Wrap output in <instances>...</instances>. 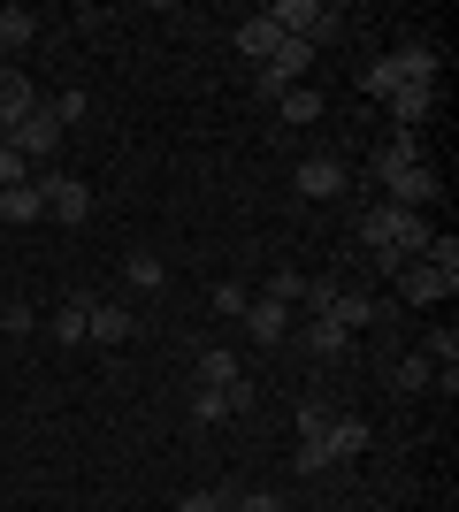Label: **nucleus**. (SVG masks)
<instances>
[{
  "mask_svg": "<svg viewBox=\"0 0 459 512\" xmlns=\"http://www.w3.org/2000/svg\"><path fill=\"white\" fill-rule=\"evenodd\" d=\"M245 329H253L261 344H284L291 329H299V321H291V306H276V299H253V306H245Z\"/></svg>",
  "mask_w": 459,
  "mask_h": 512,
  "instance_id": "obj_11",
  "label": "nucleus"
},
{
  "mask_svg": "<svg viewBox=\"0 0 459 512\" xmlns=\"http://www.w3.org/2000/svg\"><path fill=\"white\" fill-rule=\"evenodd\" d=\"M245 306H253V291H245L238 276H230V283H215V314H222V321H245Z\"/></svg>",
  "mask_w": 459,
  "mask_h": 512,
  "instance_id": "obj_28",
  "label": "nucleus"
},
{
  "mask_svg": "<svg viewBox=\"0 0 459 512\" xmlns=\"http://www.w3.org/2000/svg\"><path fill=\"white\" fill-rule=\"evenodd\" d=\"M368 444H375V428L360 421V413H329L322 436L291 451V467H299V474H322V467H345V459H360Z\"/></svg>",
  "mask_w": 459,
  "mask_h": 512,
  "instance_id": "obj_2",
  "label": "nucleus"
},
{
  "mask_svg": "<svg viewBox=\"0 0 459 512\" xmlns=\"http://www.w3.org/2000/svg\"><path fill=\"white\" fill-rule=\"evenodd\" d=\"M345 184H352V169H345V161H329V153L299 161V192H306V199H337Z\"/></svg>",
  "mask_w": 459,
  "mask_h": 512,
  "instance_id": "obj_9",
  "label": "nucleus"
},
{
  "mask_svg": "<svg viewBox=\"0 0 459 512\" xmlns=\"http://www.w3.org/2000/svg\"><path fill=\"white\" fill-rule=\"evenodd\" d=\"M85 329H92V299H69L62 314L46 321V337H62V344H77V337H85Z\"/></svg>",
  "mask_w": 459,
  "mask_h": 512,
  "instance_id": "obj_22",
  "label": "nucleus"
},
{
  "mask_svg": "<svg viewBox=\"0 0 459 512\" xmlns=\"http://www.w3.org/2000/svg\"><path fill=\"white\" fill-rule=\"evenodd\" d=\"M39 85H31V77H23V69H8V77H0V130H16V123H31V115H39Z\"/></svg>",
  "mask_w": 459,
  "mask_h": 512,
  "instance_id": "obj_6",
  "label": "nucleus"
},
{
  "mask_svg": "<svg viewBox=\"0 0 459 512\" xmlns=\"http://www.w3.org/2000/svg\"><path fill=\"white\" fill-rule=\"evenodd\" d=\"M192 421H199V428L230 421V398H222V390H192Z\"/></svg>",
  "mask_w": 459,
  "mask_h": 512,
  "instance_id": "obj_30",
  "label": "nucleus"
},
{
  "mask_svg": "<svg viewBox=\"0 0 459 512\" xmlns=\"http://www.w3.org/2000/svg\"><path fill=\"white\" fill-rule=\"evenodd\" d=\"M245 367H238V352L230 344H199V390H230Z\"/></svg>",
  "mask_w": 459,
  "mask_h": 512,
  "instance_id": "obj_13",
  "label": "nucleus"
},
{
  "mask_svg": "<svg viewBox=\"0 0 459 512\" xmlns=\"http://www.w3.org/2000/svg\"><path fill=\"white\" fill-rule=\"evenodd\" d=\"M299 344L314 352V360H345V352H352V329H337L329 314H306L299 321Z\"/></svg>",
  "mask_w": 459,
  "mask_h": 512,
  "instance_id": "obj_8",
  "label": "nucleus"
},
{
  "mask_svg": "<svg viewBox=\"0 0 459 512\" xmlns=\"http://www.w3.org/2000/svg\"><path fill=\"white\" fill-rule=\"evenodd\" d=\"M8 184H31V161H23L16 146H0V192H8Z\"/></svg>",
  "mask_w": 459,
  "mask_h": 512,
  "instance_id": "obj_32",
  "label": "nucleus"
},
{
  "mask_svg": "<svg viewBox=\"0 0 459 512\" xmlns=\"http://www.w3.org/2000/svg\"><path fill=\"white\" fill-rule=\"evenodd\" d=\"M230 512H284V497L276 490H245V497H230Z\"/></svg>",
  "mask_w": 459,
  "mask_h": 512,
  "instance_id": "obj_34",
  "label": "nucleus"
},
{
  "mask_svg": "<svg viewBox=\"0 0 459 512\" xmlns=\"http://www.w3.org/2000/svg\"><path fill=\"white\" fill-rule=\"evenodd\" d=\"M322 428H329V406H314V398H306V406H299V444H314Z\"/></svg>",
  "mask_w": 459,
  "mask_h": 512,
  "instance_id": "obj_33",
  "label": "nucleus"
},
{
  "mask_svg": "<svg viewBox=\"0 0 459 512\" xmlns=\"http://www.w3.org/2000/svg\"><path fill=\"white\" fill-rule=\"evenodd\" d=\"M437 192H444L437 169H421V161H414V169H398V176H383V199H391V207H406V214H421Z\"/></svg>",
  "mask_w": 459,
  "mask_h": 512,
  "instance_id": "obj_5",
  "label": "nucleus"
},
{
  "mask_svg": "<svg viewBox=\"0 0 459 512\" xmlns=\"http://www.w3.org/2000/svg\"><path fill=\"white\" fill-rule=\"evenodd\" d=\"M383 107L398 115V130H421L429 115H437V92H429V85H398V92H391Z\"/></svg>",
  "mask_w": 459,
  "mask_h": 512,
  "instance_id": "obj_12",
  "label": "nucleus"
},
{
  "mask_svg": "<svg viewBox=\"0 0 459 512\" xmlns=\"http://www.w3.org/2000/svg\"><path fill=\"white\" fill-rule=\"evenodd\" d=\"M276 115H284V123H322V92H314V85H291L284 100H276Z\"/></svg>",
  "mask_w": 459,
  "mask_h": 512,
  "instance_id": "obj_21",
  "label": "nucleus"
},
{
  "mask_svg": "<svg viewBox=\"0 0 459 512\" xmlns=\"http://www.w3.org/2000/svg\"><path fill=\"white\" fill-rule=\"evenodd\" d=\"M276 46H284V31H276V23H268V16L238 23V54H245V62H268V54H276Z\"/></svg>",
  "mask_w": 459,
  "mask_h": 512,
  "instance_id": "obj_18",
  "label": "nucleus"
},
{
  "mask_svg": "<svg viewBox=\"0 0 459 512\" xmlns=\"http://www.w3.org/2000/svg\"><path fill=\"white\" fill-rule=\"evenodd\" d=\"M337 291H345V283H337V276H306V314H329V306H337Z\"/></svg>",
  "mask_w": 459,
  "mask_h": 512,
  "instance_id": "obj_29",
  "label": "nucleus"
},
{
  "mask_svg": "<svg viewBox=\"0 0 459 512\" xmlns=\"http://www.w3.org/2000/svg\"><path fill=\"white\" fill-rule=\"evenodd\" d=\"M429 383H437V367L421 360V352H406V360L391 367V390H429Z\"/></svg>",
  "mask_w": 459,
  "mask_h": 512,
  "instance_id": "obj_24",
  "label": "nucleus"
},
{
  "mask_svg": "<svg viewBox=\"0 0 459 512\" xmlns=\"http://www.w3.org/2000/svg\"><path fill=\"white\" fill-rule=\"evenodd\" d=\"M31 39H39V16H31V8H0V54L16 62Z\"/></svg>",
  "mask_w": 459,
  "mask_h": 512,
  "instance_id": "obj_17",
  "label": "nucleus"
},
{
  "mask_svg": "<svg viewBox=\"0 0 459 512\" xmlns=\"http://www.w3.org/2000/svg\"><path fill=\"white\" fill-rule=\"evenodd\" d=\"M92 344H131L138 337V321H131V306H92V329H85Z\"/></svg>",
  "mask_w": 459,
  "mask_h": 512,
  "instance_id": "obj_16",
  "label": "nucleus"
},
{
  "mask_svg": "<svg viewBox=\"0 0 459 512\" xmlns=\"http://www.w3.org/2000/svg\"><path fill=\"white\" fill-rule=\"evenodd\" d=\"M421 360H429V367H459V329H429Z\"/></svg>",
  "mask_w": 459,
  "mask_h": 512,
  "instance_id": "obj_27",
  "label": "nucleus"
},
{
  "mask_svg": "<svg viewBox=\"0 0 459 512\" xmlns=\"http://www.w3.org/2000/svg\"><path fill=\"white\" fill-rule=\"evenodd\" d=\"M261 299H276V306H299V299H306V276H299V268H276V276L261 283Z\"/></svg>",
  "mask_w": 459,
  "mask_h": 512,
  "instance_id": "obj_25",
  "label": "nucleus"
},
{
  "mask_svg": "<svg viewBox=\"0 0 459 512\" xmlns=\"http://www.w3.org/2000/svg\"><path fill=\"white\" fill-rule=\"evenodd\" d=\"M123 283H131V291H161V283H169L161 253H131V260H123Z\"/></svg>",
  "mask_w": 459,
  "mask_h": 512,
  "instance_id": "obj_23",
  "label": "nucleus"
},
{
  "mask_svg": "<svg viewBox=\"0 0 459 512\" xmlns=\"http://www.w3.org/2000/svg\"><path fill=\"white\" fill-rule=\"evenodd\" d=\"M414 161H421V130H398L391 146H375V184L398 176V169H414Z\"/></svg>",
  "mask_w": 459,
  "mask_h": 512,
  "instance_id": "obj_15",
  "label": "nucleus"
},
{
  "mask_svg": "<svg viewBox=\"0 0 459 512\" xmlns=\"http://www.w3.org/2000/svg\"><path fill=\"white\" fill-rule=\"evenodd\" d=\"M39 214H46V192H39V184H8V192H0V222H8V230L39 222Z\"/></svg>",
  "mask_w": 459,
  "mask_h": 512,
  "instance_id": "obj_14",
  "label": "nucleus"
},
{
  "mask_svg": "<svg viewBox=\"0 0 459 512\" xmlns=\"http://www.w3.org/2000/svg\"><path fill=\"white\" fill-rule=\"evenodd\" d=\"M176 512H230V497H222V490H192Z\"/></svg>",
  "mask_w": 459,
  "mask_h": 512,
  "instance_id": "obj_35",
  "label": "nucleus"
},
{
  "mask_svg": "<svg viewBox=\"0 0 459 512\" xmlns=\"http://www.w3.org/2000/svg\"><path fill=\"white\" fill-rule=\"evenodd\" d=\"M222 398H230V413H253V398H261V390H253V383H245V375H238V383L222 390Z\"/></svg>",
  "mask_w": 459,
  "mask_h": 512,
  "instance_id": "obj_36",
  "label": "nucleus"
},
{
  "mask_svg": "<svg viewBox=\"0 0 459 512\" xmlns=\"http://www.w3.org/2000/svg\"><path fill=\"white\" fill-rule=\"evenodd\" d=\"M31 329H39V314H31V306H0V337H31Z\"/></svg>",
  "mask_w": 459,
  "mask_h": 512,
  "instance_id": "obj_31",
  "label": "nucleus"
},
{
  "mask_svg": "<svg viewBox=\"0 0 459 512\" xmlns=\"http://www.w3.org/2000/svg\"><path fill=\"white\" fill-rule=\"evenodd\" d=\"M398 85H406V77H398V62H391V54H375V62L360 69V92H368V100H391Z\"/></svg>",
  "mask_w": 459,
  "mask_h": 512,
  "instance_id": "obj_20",
  "label": "nucleus"
},
{
  "mask_svg": "<svg viewBox=\"0 0 459 512\" xmlns=\"http://www.w3.org/2000/svg\"><path fill=\"white\" fill-rule=\"evenodd\" d=\"M429 222H421V214H406V207H391V199H383V207H368L360 214V245H368L375 260H383V276H398V268H414L421 253H429Z\"/></svg>",
  "mask_w": 459,
  "mask_h": 512,
  "instance_id": "obj_1",
  "label": "nucleus"
},
{
  "mask_svg": "<svg viewBox=\"0 0 459 512\" xmlns=\"http://www.w3.org/2000/svg\"><path fill=\"white\" fill-rule=\"evenodd\" d=\"M306 69H314V46H306V39H284V46L261 62V92H268V100H284V92L299 85Z\"/></svg>",
  "mask_w": 459,
  "mask_h": 512,
  "instance_id": "obj_4",
  "label": "nucleus"
},
{
  "mask_svg": "<svg viewBox=\"0 0 459 512\" xmlns=\"http://www.w3.org/2000/svg\"><path fill=\"white\" fill-rule=\"evenodd\" d=\"M8 69H16V62H8V54H0V77H8Z\"/></svg>",
  "mask_w": 459,
  "mask_h": 512,
  "instance_id": "obj_37",
  "label": "nucleus"
},
{
  "mask_svg": "<svg viewBox=\"0 0 459 512\" xmlns=\"http://www.w3.org/2000/svg\"><path fill=\"white\" fill-rule=\"evenodd\" d=\"M391 62H398V77H406V85H429V92H437V77H444L437 46H421V39H406V46L391 54Z\"/></svg>",
  "mask_w": 459,
  "mask_h": 512,
  "instance_id": "obj_10",
  "label": "nucleus"
},
{
  "mask_svg": "<svg viewBox=\"0 0 459 512\" xmlns=\"http://www.w3.org/2000/svg\"><path fill=\"white\" fill-rule=\"evenodd\" d=\"M375 314H383V306H375L368 291H337V306H329V321H337V329H352V337H360Z\"/></svg>",
  "mask_w": 459,
  "mask_h": 512,
  "instance_id": "obj_19",
  "label": "nucleus"
},
{
  "mask_svg": "<svg viewBox=\"0 0 459 512\" xmlns=\"http://www.w3.org/2000/svg\"><path fill=\"white\" fill-rule=\"evenodd\" d=\"M31 184L46 192V214H54V222H69V230L92 214V184H85V176H54V169H46V176H31Z\"/></svg>",
  "mask_w": 459,
  "mask_h": 512,
  "instance_id": "obj_3",
  "label": "nucleus"
},
{
  "mask_svg": "<svg viewBox=\"0 0 459 512\" xmlns=\"http://www.w3.org/2000/svg\"><path fill=\"white\" fill-rule=\"evenodd\" d=\"M46 115H54L62 130H77V123L92 115V100H85V92H54V100H46Z\"/></svg>",
  "mask_w": 459,
  "mask_h": 512,
  "instance_id": "obj_26",
  "label": "nucleus"
},
{
  "mask_svg": "<svg viewBox=\"0 0 459 512\" xmlns=\"http://www.w3.org/2000/svg\"><path fill=\"white\" fill-rule=\"evenodd\" d=\"M8 146H16L23 161H54V146H62V123H54V115L39 107L31 123H16V130H8Z\"/></svg>",
  "mask_w": 459,
  "mask_h": 512,
  "instance_id": "obj_7",
  "label": "nucleus"
}]
</instances>
